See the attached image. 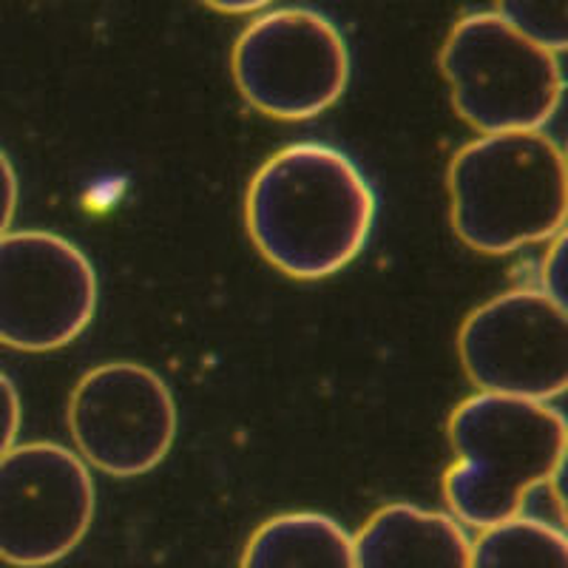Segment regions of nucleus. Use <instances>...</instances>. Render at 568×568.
Segmentation results:
<instances>
[{"mask_svg":"<svg viewBox=\"0 0 568 568\" xmlns=\"http://www.w3.org/2000/svg\"><path fill=\"white\" fill-rule=\"evenodd\" d=\"M469 568H568L566 531L517 515L480 531L471 542Z\"/></svg>","mask_w":568,"mask_h":568,"instance_id":"f8f14e48","label":"nucleus"},{"mask_svg":"<svg viewBox=\"0 0 568 568\" xmlns=\"http://www.w3.org/2000/svg\"><path fill=\"white\" fill-rule=\"evenodd\" d=\"M557 58L495 12H471L449 29L438 63L460 120L480 134H506L540 131L560 109Z\"/></svg>","mask_w":568,"mask_h":568,"instance_id":"20e7f679","label":"nucleus"},{"mask_svg":"<svg viewBox=\"0 0 568 568\" xmlns=\"http://www.w3.org/2000/svg\"><path fill=\"white\" fill-rule=\"evenodd\" d=\"M495 14L542 49L566 52L568 0H495Z\"/></svg>","mask_w":568,"mask_h":568,"instance_id":"ddd939ff","label":"nucleus"},{"mask_svg":"<svg viewBox=\"0 0 568 568\" xmlns=\"http://www.w3.org/2000/svg\"><path fill=\"white\" fill-rule=\"evenodd\" d=\"M231 71L245 103L262 114L313 120L347 91V40L316 9H273L242 29Z\"/></svg>","mask_w":568,"mask_h":568,"instance_id":"39448f33","label":"nucleus"},{"mask_svg":"<svg viewBox=\"0 0 568 568\" xmlns=\"http://www.w3.org/2000/svg\"><path fill=\"white\" fill-rule=\"evenodd\" d=\"M69 433L85 466L136 478L156 469L176 438V400L154 369L100 364L69 398Z\"/></svg>","mask_w":568,"mask_h":568,"instance_id":"1a4fd4ad","label":"nucleus"},{"mask_svg":"<svg viewBox=\"0 0 568 568\" xmlns=\"http://www.w3.org/2000/svg\"><path fill=\"white\" fill-rule=\"evenodd\" d=\"M20 433V395L7 373H0V458L14 446Z\"/></svg>","mask_w":568,"mask_h":568,"instance_id":"4468645a","label":"nucleus"},{"mask_svg":"<svg viewBox=\"0 0 568 568\" xmlns=\"http://www.w3.org/2000/svg\"><path fill=\"white\" fill-rule=\"evenodd\" d=\"M446 433L458 460L444 475V500L460 526L480 531L524 515L566 458V418L542 400L475 393Z\"/></svg>","mask_w":568,"mask_h":568,"instance_id":"f03ea898","label":"nucleus"},{"mask_svg":"<svg viewBox=\"0 0 568 568\" xmlns=\"http://www.w3.org/2000/svg\"><path fill=\"white\" fill-rule=\"evenodd\" d=\"M375 222L367 176L344 151L293 142L258 165L247 185L245 225L256 251L284 276L316 282L364 251Z\"/></svg>","mask_w":568,"mask_h":568,"instance_id":"f257e3e1","label":"nucleus"},{"mask_svg":"<svg viewBox=\"0 0 568 568\" xmlns=\"http://www.w3.org/2000/svg\"><path fill=\"white\" fill-rule=\"evenodd\" d=\"M562 233L551 240L549 256L542 262V293L555 298V302L566 304V291H562V278H566V256H562L566 253V236Z\"/></svg>","mask_w":568,"mask_h":568,"instance_id":"2eb2a0df","label":"nucleus"},{"mask_svg":"<svg viewBox=\"0 0 568 568\" xmlns=\"http://www.w3.org/2000/svg\"><path fill=\"white\" fill-rule=\"evenodd\" d=\"M94 500L78 453L52 440L12 446L0 458V560L43 568L69 557L89 535Z\"/></svg>","mask_w":568,"mask_h":568,"instance_id":"0eeeda50","label":"nucleus"},{"mask_svg":"<svg viewBox=\"0 0 568 568\" xmlns=\"http://www.w3.org/2000/svg\"><path fill=\"white\" fill-rule=\"evenodd\" d=\"M202 3L225 14H251L258 12V9L271 7L273 0H202Z\"/></svg>","mask_w":568,"mask_h":568,"instance_id":"f3484780","label":"nucleus"},{"mask_svg":"<svg viewBox=\"0 0 568 568\" xmlns=\"http://www.w3.org/2000/svg\"><path fill=\"white\" fill-rule=\"evenodd\" d=\"M355 568H469L471 542L453 515L387 504L353 537Z\"/></svg>","mask_w":568,"mask_h":568,"instance_id":"9d476101","label":"nucleus"},{"mask_svg":"<svg viewBox=\"0 0 568 568\" xmlns=\"http://www.w3.org/2000/svg\"><path fill=\"white\" fill-rule=\"evenodd\" d=\"M458 355L480 393L549 404L568 384L566 304L535 287L500 293L464 318Z\"/></svg>","mask_w":568,"mask_h":568,"instance_id":"423d86ee","label":"nucleus"},{"mask_svg":"<svg viewBox=\"0 0 568 568\" xmlns=\"http://www.w3.org/2000/svg\"><path fill=\"white\" fill-rule=\"evenodd\" d=\"M458 240L486 256L551 242L566 231V154L546 131L466 142L446 171Z\"/></svg>","mask_w":568,"mask_h":568,"instance_id":"7ed1b4c3","label":"nucleus"},{"mask_svg":"<svg viewBox=\"0 0 568 568\" xmlns=\"http://www.w3.org/2000/svg\"><path fill=\"white\" fill-rule=\"evenodd\" d=\"M240 568H355L353 537L318 511H284L253 531Z\"/></svg>","mask_w":568,"mask_h":568,"instance_id":"9b49d317","label":"nucleus"},{"mask_svg":"<svg viewBox=\"0 0 568 568\" xmlns=\"http://www.w3.org/2000/svg\"><path fill=\"white\" fill-rule=\"evenodd\" d=\"M18 211V174L12 160L0 149V236H7Z\"/></svg>","mask_w":568,"mask_h":568,"instance_id":"dca6fc26","label":"nucleus"},{"mask_svg":"<svg viewBox=\"0 0 568 568\" xmlns=\"http://www.w3.org/2000/svg\"><path fill=\"white\" fill-rule=\"evenodd\" d=\"M98 313V273L74 242L49 231L0 236V344L49 353Z\"/></svg>","mask_w":568,"mask_h":568,"instance_id":"6e6552de","label":"nucleus"}]
</instances>
